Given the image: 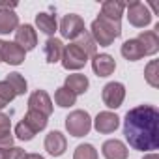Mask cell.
Listing matches in <instances>:
<instances>
[{
	"label": "cell",
	"mask_w": 159,
	"mask_h": 159,
	"mask_svg": "<svg viewBox=\"0 0 159 159\" xmlns=\"http://www.w3.org/2000/svg\"><path fill=\"white\" fill-rule=\"evenodd\" d=\"M124 135L133 150L152 152L159 148V111L153 105H139L124 118Z\"/></svg>",
	"instance_id": "6da1fadb"
},
{
	"label": "cell",
	"mask_w": 159,
	"mask_h": 159,
	"mask_svg": "<svg viewBox=\"0 0 159 159\" xmlns=\"http://www.w3.org/2000/svg\"><path fill=\"white\" fill-rule=\"evenodd\" d=\"M122 34V21L109 19L99 13V17L90 25V36L99 47H111L116 38Z\"/></svg>",
	"instance_id": "7a4b0ae2"
},
{
	"label": "cell",
	"mask_w": 159,
	"mask_h": 159,
	"mask_svg": "<svg viewBox=\"0 0 159 159\" xmlns=\"http://www.w3.org/2000/svg\"><path fill=\"white\" fill-rule=\"evenodd\" d=\"M66 129L71 137H84L90 133L92 129V118L86 111H81V109H77L73 112H69L66 116Z\"/></svg>",
	"instance_id": "3957f363"
},
{
	"label": "cell",
	"mask_w": 159,
	"mask_h": 159,
	"mask_svg": "<svg viewBox=\"0 0 159 159\" xmlns=\"http://www.w3.org/2000/svg\"><path fill=\"white\" fill-rule=\"evenodd\" d=\"M64 69L67 71H79L83 69L88 62V56L81 51L77 43H69V45H64V52H62V58H60Z\"/></svg>",
	"instance_id": "277c9868"
},
{
	"label": "cell",
	"mask_w": 159,
	"mask_h": 159,
	"mask_svg": "<svg viewBox=\"0 0 159 159\" xmlns=\"http://www.w3.org/2000/svg\"><path fill=\"white\" fill-rule=\"evenodd\" d=\"M125 10H127V21L129 25H133L135 28H144L152 23V11L148 10L146 4L139 2V0H133V2L125 4Z\"/></svg>",
	"instance_id": "5b68a950"
},
{
	"label": "cell",
	"mask_w": 159,
	"mask_h": 159,
	"mask_svg": "<svg viewBox=\"0 0 159 159\" xmlns=\"http://www.w3.org/2000/svg\"><path fill=\"white\" fill-rule=\"evenodd\" d=\"M58 30H60L62 38L75 41L86 28H84V21H83L81 15H77V13H67V15H64V19L60 21Z\"/></svg>",
	"instance_id": "8992f818"
},
{
	"label": "cell",
	"mask_w": 159,
	"mask_h": 159,
	"mask_svg": "<svg viewBox=\"0 0 159 159\" xmlns=\"http://www.w3.org/2000/svg\"><path fill=\"white\" fill-rule=\"evenodd\" d=\"M101 99L109 109H118L122 107L125 99V86L122 83H107L101 90Z\"/></svg>",
	"instance_id": "52a82bcc"
},
{
	"label": "cell",
	"mask_w": 159,
	"mask_h": 159,
	"mask_svg": "<svg viewBox=\"0 0 159 159\" xmlns=\"http://www.w3.org/2000/svg\"><path fill=\"white\" fill-rule=\"evenodd\" d=\"M28 111L41 112L49 118L52 114V99L49 98V94L45 90H36L28 98Z\"/></svg>",
	"instance_id": "ba28073f"
},
{
	"label": "cell",
	"mask_w": 159,
	"mask_h": 159,
	"mask_svg": "<svg viewBox=\"0 0 159 159\" xmlns=\"http://www.w3.org/2000/svg\"><path fill=\"white\" fill-rule=\"evenodd\" d=\"M15 43L25 51H32L38 45V32L32 25H19L15 30Z\"/></svg>",
	"instance_id": "9c48e42d"
},
{
	"label": "cell",
	"mask_w": 159,
	"mask_h": 159,
	"mask_svg": "<svg viewBox=\"0 0 159 159\" xmlns=\"http://www.w3.org/2000/svg\"><path fill=\"white\" fill-rule=\"evenodd\" d=\"M118 125H120V118H118L114 112H111V111L99 112V114L96 116V120H94V127H96V131L101 133V135H111V133H114V131L118 129Z\"/></svg>",
	"instance_id": "30bf717a"
},
{
	"label": "cell",
	"mask_w": 159,
	"mask_h": 159,
	"mask_svg": "<svg viewBox=\"0 0 159 159\" xmlns=\"http://www.w3.org/2000/svg\"><path fill=\"white\" fill-rule=\"evenodd\" d=\"M45 150H47V153L52 155V157L64 155L66 150H67L66 135H62L60 131H51V133L45 137Z\"/></svg>",
	"instance_id": "8fae6325"
},
{
	"label": "cell",
	"mask_w": 159,
	"mask_h": 159,
	"mask_svg": "<svg viewBox=\"0 0 159 159\" xmlns=\"http://www.w3.org/2000/svg\"><path fill=\"white\" fill-rule=\"evenodd\" d=\"M92 69L98 77H109L114 73L116 69V62L111 54L107 52H101V54H96L92 56Z\"/></svg>",
	"instance_id": "7c38bea8"
},
{
	"label": "cell",
	"mask_w": 159,
	"mask_h": 159,
	"mask_svg": "<svg viewBox=\"0 0 159 159\" xmlns=\"http://www.w3.org/2000/svg\"><path fill=\"white\" fill-rule=\"evenodd\" d=\"M101 153L105 159H127V146L118 139H109L103 142Z\"/></svg>",
	"instance_id": "4fadbf2b"
},
{
	"label": "cell",
	"mask_w": 159,
	"mask_h": 159,
	"mask_svg": "<svg viewBox=\"0 0 159 159\" xmlns=\"http://www.w3.org/2000/svg\"><path fill=\"white\" fill-rule=\"evenodd\" d=\"M26 51L23 47H19L15 41H6L4 52H2V62L10 64V66H21L25 62Z\"/></svg>",
	"instance_id": "5bb4252c"
},
{
	"label": "cell",
	"mask_w": 159,
	"mask_h": 159,
	"mask_svg": "<svg viewBox=\"0 0 159 159\" xmlns=\"http://www.w3.org/2000/svg\"><path fill=\"white\" fill-rule=\"evenodd\" d=\"M64 86L69 92H73L75 96H81V94H86V90L90 86V81H88V77L83 75V73H73V75L66 77V84Z\"/></svg>",
	"instance_id": "9a60e30c"
},
{
	"label": "cell",
	"mask_w": 159,
	"mask_h": 159,
	"mask_svg": "<svg viewBox=\"0 0 159 159\" xmlns=\"http://www.w3.org/2000/svg\"><path fill=\"white\" fill-rule=\"evenodd\" d=\"M139 43L142 45V51H144V56H153V54H157V51H159V38H157V32H153V30H142L140 34H139Z\"/></svg>",
	"instance_id": "2e32d148"
},
{
	"label": "cell",
	"mask_w": 159,
	"mask_h": 159,
	"mask_svg": "<svg viewBox=\"0 0 159 159\" xmlns=\"http://www.w3.org/2000/svg\"><path fill=\"white\" fill-rule=\"evenodd\" d=\"M36 26L39 28V32H43L45 36L52 38L54 32L58 30V23H56V15L52 13H47V11H41L36 15Z\"/></svg>",
	"instance_id": "e0dca14e"
},
{
	"label": "cell",
	"mask_w": 159,
	"mask_h": 159,
	"mask_svg": "<svg viewBox=\"0 0 159 159\" xmlns=\"http://www.w3.org/2000/svg\"><path fill=\"white\" fill-rule=\"evenodd\" d=\"M43 52H45L47 64H56V62H60L62 52H64V43H62V39H58V38H49V39L45 41Z\"/></svg>",
	"instance_id": "ac0fdd59"
},
{
	"label": "cell",
	"mask_w": 159,
	"mask_h": 159,
	"mask_svg": "<svg viewBox=\"0 0 159 159\" xmlns=\"http://www.w3.org/2000/svg\"><path fill=\"white\" fill-rule=\"evenodd\" d=\"M120 52H122V56H124L127 62H137V60L144 58L142 45L139 43V39H137V38H135V39H127V41H124V45H122Z\"/></svg>",
	"instance_id": "d6986e66"
},
{
	"label": "cell",
	"mask_w": 159,
	"mask_h": 159,
	"mask_svg": "<svg viewBox=\"0 0 159 159\" xmlns=\"http://www.w3.org/2000/svg\"><path fill=\"white\" fill-rule=\"evenodd\" d=\"M124 10H125L124 2H118V0H107V2H103V6H101V15H105L109 19H114V21H122Z\"/></svg>",
	"instance_id": "ffe728a7"
},
{
	"label": "cell",
	"mask_w": 159,
	"mask_h": 159,
	"mask_svg": "<svg viewBox=\"0 0 159 159\" xmlns=\"http://www.w3.org/2000/svg\"><path fill=\"white\" fill-rule=\"evenodd\" d=\"M19 26V17L13 11L0 10V34H10L15 32Z\"/></svg>",
	"instance_id": "44dd1931"
},
{
	"label": "cell",
	"mask_w": 159,
	"mask_h": 159,
	"mask_svg": "<svg viewBox=\"0 0 159 159\" xmlns=\"http://www.w3.org/2000/svg\"><path fill=\"white\" fill-rule=\"evenodd\" d=\"M73 43H77L79 47H81V51H83L86 56H96V54H98V45H96V41L92 39L90 32H86V30L79 36Z\"/></svg>",
	"instance_id": "7402d4cb"
},
{
	"label": "cell",
	"mask_w": 159,
	"mask_h": 159,
	"mask_svg": "<svg viewBox=\"0 0 159 159\" xmlns=\"http://www.w3.org/2000/svg\"><path fill=\"white\" fill-rule=\"evenodd\" d=\"M23 120H25L36 133H38V131H43V129L47 127V122H49V118H47L45 114L36 112V111H26V114H25Z\"/></svg>",
	"instance_id": "603a6c76"
},
{
	"label": "cell",
	"mask_w": 159,
	"mask_h": 159,
	"mask_svg": "<svg viewBox=\"0 0 159 159\" xmlns=\"http://www.w3.org/2000/svg\"><path fill=\"white\" fill-rule=\"evenodd\" d=\"M4 81L11 86V90L15 92V96H25L26 94V88H28V84H26V79L21 75V73H10Z\"/></svg>",
	"instance_id": "cb8c5ba5"
},
{
	"label": "cell",
	"mask_w": 159,
	"mask_h": 159,
	"mask_svg": "<svg viewBox=\"0 0 159 159\" xmlns=\"http://www.w3.org/2000/svg\"><path fill=\"white\" fill-rule=\"evenodd\" d=\"M75 101H77V96H75L73 92H69L66 86L56 88V92H54V103H56L58 107L67 109V107H73Z\"/></svg>",
	"instance_id": "d4e9b609"
},
{
	"label": "cell",
	"mask_w": 159,
	"mask_h": 159,
	"mask_svg": "<svg viewBox=\"0 0 159 159\" xmlns=\"http://www.w3.org/2000/svg\"><path fill=\"white\" fill-rule=\"evenodd\" d=\"M144 79L152 88H159V62L150 60V64L144 69Z\"/></svg>",
	"instance_id": "484cf974"
},
{
	"label": "cell",
	"mask_w": 159,
	"mask_h": 159,
	"mask_svg": "<svg viewBox=\"0 0 159 159\" xmlns=\"http://www.w3.org/2000/svg\"><path fill=\"white\" fill-rule=\"evenodd\" d=\"M73 159H99V155L92 144H79L73 152Z\"/></svg>",
	"instance_id": "4316f807"
},
{
	"label": "cell",
	"mask_w": 159,
	"mask_h": 159,
	"mask_svg": "<svg viewBox=\"0 0 159 159\" xmlns=\"http://www.w3.org/2000/svg\"><path fill=\"white\" fill-rule=\"evenodd\" d=\"M15 92L11 90V86L6 83V81H0V112H2V109L6 105H10L13 99H15Z\"/></svg>",
	"instance_id": "83f0119b"
},
{
	"label": "cell",
	"mask_w": 159,
	"mask_h": 159,
	"mask_svg": "<svg viewBox=\"0 0 159 159\" xmlns=\"http://www.w3.org/2000/svg\"><path fill=\"white\" fill-rule=\"evenodd\" d=\"M15 135H17V139L19 140H25V142H28V140H32L34 137H36V131L25 122V120H21L17 125H15Z\"/></svg>",
	"instance_id": "f1b7e54d"
},
{
	"label": "cell",
	"mask_w": 159,
	"mask_h": 159,
	"mask_svg": "<svg viewBox=\"0 0 159 159\" xmlns=\"http://www.w3.org/2000/svg\"><path fill=\"white\" fill-rule=\"evenodd\" d=\"M26 157V152L19 146H11L6 150V159H25Z\"/></svg>",
	"instance_id": "f546056e"
},
{
	"label": "cell",
	"mask_w": 159,
	"mask_h": 159,
	"mask_svg": "<svg viewBox=\"0 0 159 159\" xmlns=\"http://www.w3.org/2000/svg\"><path fill=\"white\" fill-rule=\"evenodd\" d=\"M11 146H13V135H11V131L0 133V150H8Z\"/></svg>",
	"instance_id": "4dcf8cb0"
},
{
	"label": "cell",
	"mask_w": 159,
	"mask_h": 159,
	"mask_svg": "<svg viewBox=\"0 0 159 159\" xmlns=\"http://www.w3.org/2000/svg\"><path fill=\"white\" fill-rule=\"evenodd\" d=\"M6 131H11V120L8 114L0 112V133H6Z\"/></svg>",
	"instance_id": "1f68e13d"
},
{
	"label": "cell",
	"mask_w": 159,
	"mask_h": 159,
	"mask_svg": "<svg viewBox=\"0 0 159 159\" xmlns=\"http://www.w3.org/2000/svg\"><path fill=\"white\" fill-rule=\"evenodd\" d=\"M13 8H17V2H6V0H0V10H8V11H11Z\"/></svg>",
	"instance_id": "d6a6232c"
},
{
	"label": "cell",
	"mask_w": 159,
	"mask_h": 159,
	"mask_svg": "<svg viewBox=\"0 0 159 159\" xmlns=\"http://www.w3.org/2000/svg\"><path fill=\"white\" fill-rule=\"evenodd\" d=\"M25 159H45L43 155H39V153H26V157Z\"/></svg>",
	"instance_id": "836d02e7"
},
{
	"label": "cell",
	"mask_w": 159,
	"mask_h": 159,
	"mask_svg": "<svg viewBox=\"0 0 159 159\" xmlns=\"http://www.w3.org/2000/svg\"><path fill=\"white\" fill-rule=\"evenodd\" d=\"M142 159H159V155H157L155 152H152V153H146V155H144Z\"/></svg>",
	"instance_id": "e575fe53"
},
{
	"label": "cell",
	"mask_w": 159,
	"mask_h": 159,
	"mask_svg": "<svg viewBox=\"0 0 159 159\" xmlns=\"http://www.w3.org/2000/svg\"><path fill=\"white\" fill-rule=\"evenodd\" d=\"M4 47H6V41L0 39V62H2V52H4Z\"/></svg>",
	"instance_id": "d590c367"
},
{
	"label": "cell",
	"mask_w": 159,
	"mask_h": 159,
	"mask_svg": "<svg viewBox=\"0 0 159 159\" xmlns=\"http://www.w3.org/2000/svg\"><path fill=\"white\" fill-rule=\"evenodd\" d=\"M0 159H6V150H0Z\"/></svg>",
	"instance_id": "8d00e7d4"
}]
</instances>
